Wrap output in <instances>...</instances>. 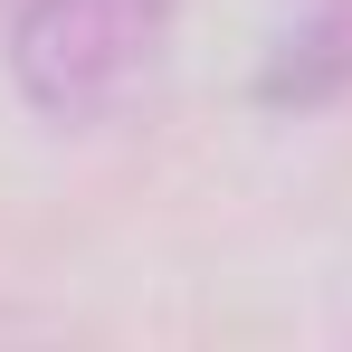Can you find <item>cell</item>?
<instances>
[{"mask_svg": "<svg viewBox=\"0 0 352 352\" xmlns=\"http://www.w3.org/2000/svg\"><path fill=\"white\" fill-rule=\"evenodd\" d=\"M352 86V0H314L305 19L286 29V48L267 67V96L276 105H324Z\"/></svg>", "mask_w": 352, "mask_h": 352, "instance_id": "obj_2", "label": "cell"}, {"mask_svg": "<svg viewBox=\"0 0 352 352\" xmlns=\"http://www.w3.org/2000/svg\"><path fill=\"white\" fill-rule=\"evenodd\" d=\"M162 19L172 0H10V67L38 115L86 124L133 96L162 48Z\"/></svg>", "mask_w": 352, "mask_h": 352, "instance_id": "obj_1", "label": "cell"}]
</instances>
